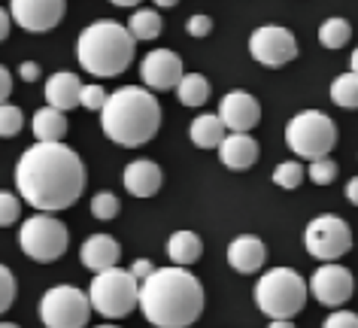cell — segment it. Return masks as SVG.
Listing matches in <instances>:
<instances>
[{
    "label": "cell",
    "instance_id": "cell-5",
    "mask_svg": "<svg viewBox=\"0 0 358 328\" xmlns=\"http://www.w3.org/2000/svg\"><path fill=\"white\" fill-rule=\"evenodd\" d=\"M310 283L292 268H273L267 271L255 286V304L271 319H292L307 304Z\"/></svg>",
    "mask_w": 358,
    "mask_h": 328
},
{
    "label": "cell",
    "instance_id": "cell-25",
    "mask_svg": "<svg viewBox=\"0 0 358 328\" xmlns=\"http://www.w3.org/2000/svg\"><path fill=\"white\" fill-rule=\"evenodd\" d=\"M331 101L343 110H358V73L349 70V73H340L334 83H331Z\"/></svg>",
    "mask_w": 358,
    "mask_h": 328
},
{
    "label": "cell",
    "instance_id": "cell-19",
    "mask_svg": "<svg viewBox=\"0 0 358 328\" xmlns=\"http://www.w3.org/2000/svg\"><path fill=\"white\" fill-rule=\"evenodd\" d=\"M119 255H122V246L115 243L113 237H106V234H92V237H88V241L83 243V250H79V262H83L88 271L101 273V271L115 268Z\"/></svg>",
    "mask_w": 358,
    "mask_h": 328
},
{
    "label": "cell",
    "instance_id": "cell-43",
    "mask_svg": "<svg viewBox=\"0 0 358 328\" xmlns=\"http://www.w3.org/2000/svg\"><path fill=\"white\" fill-rule=\"evenodd\" d=\"M110 3H115V6H137V3H143V0H110Z\"/></svg>",
    "mask_w": 358,
    "mask_h": 328
},
{
    "label": "cell",
    "instance_id": "cell-9",
    "mask_svg": "<svg viewBox=\"0 0 358 328\" xmlns=\"http://www.w3.org/2000/svg\"><path fill=\"white\" fill-rule=\"evenodd\" d=\"M92 310V298L76 286H52L40 301V319L46 328H85Z\"/></svg>",
    "mask_w": 358,
    "mask_h": 328
},
{
    "label": "cell",
    "instance_id": "cell-33",
    "mask_svg": "<svg viewBox=\"0 0 358 328\" xmlns=\"http://www.w3.org/2000/svg\"><path fill=\"white\" fill-rule=\"evenodd\" d=\"M13 301H15V277L6 264H0V313H6L13 307Z\"/></svg>",
    "mask_w": 358,
    "mask_h": 328
},
{
    "label": "cell",
    "instance_id": "cell-1",
    "mask_svg": "<svg viewBox=\"0 0 358 328\" xmlns=\"http://www.w3.org/2000/svg\"><path fill=\"white\" fill-rule=\"evenodd\" d=\"M85 164L73 149L58 143H34L15 164V189L34 210H67L85 192Z\"/></svg>",
    "mask_w": 358,
    "mask_h": 328
},
{
    "label": "cell",
    "instance_id": "cell-6",
    "mask_svg": "<svg viewBox=\"0 0 358 328\" xmlns=\"http://www.w3.org/2000/svg\"><path fill=\"white\" fill-rule=\"evenodd\" d=\"M92 307L106 319H122L134 307H140V280L131 271L110 268L94 273L92 289H88Z\"/></svg>",
    "mask_w": 358,
    "mask_h": 328
},
{
    "label": "cell",
    "instance_id": "cell-31",
    "mask_svg": "<svg viewBox=\"0 0 358 328\" xmlns=\"http://www.w3.org/2000/svg\"><path fill=\"white\" fill-rule=\"evenodd\" d=\"M307 176L316 185H328V183H334L337 180V162L334 158H316V162H310V171H307Z\"/></svg>",
    "mask_w": 358,
    "mask_h": 328
},
{
    "label": "cell",
    "instance_id": "cell-22",
    "mask_svg": "<svg viewBox=\"0 0 358 328\" xmlns=\"http://www.w3.org/2000/svg\"><path fill=\"white\" fill-rule=\"evenodd\" d=\"M31 128H34V137L43 140V143H58L67 134V116L58 106H43V110L34 113Z\"/></svg>",
    "mask_w": 358,
    "mask_h": 328
},
{
    "label": "cell",
    "instance_id": "cell-13",
    "mask_svg": "<svg viewBox=\"0 0 358 328\" xmlns=\"http://www.w3.org/2000/svg\"><path fill=\"white\" fill-rule=\"evenodd\" d=\"M352 289H355L352 273H349L343 264H334V262L322 264V268L313 273V280H310L313 298H316L319 304H325V307L346 304V301L352 298Z\"/></svg>",
    "mask_w": 358,
    "mask_h": 328
},
{
    "label": "cell",
    "instance_id": "cell-27",
    "mask_svg": "<svg viewBox=\"0 0 358 328\" xmlns=\"http://www.w3.org/2000/svg\"><path fill=\"white\" fill-rule=\"evenodd\" d=\"M131 34L137 40H155L161 34V15L155 10H137L131 15Z\"/></svg>",
    "mask_w": 358,
    "mask_h": 328
},
{
    "label": "cell",
    "instance_id": "cell-32",
    "mask_svg": "<svg viewBox=\"0 0 358 328\" xmlns=\"http://www.w3.org/2000/svg\"><path fill=\"white\" fill-rule=\"evenodd\" d=\"M19 216H22V201L10 192H0V228L19 222Z\"/></svg>",
    "mask_w": 358,
    "mask_h": 328
},
{
    "label": "cell",
    "instance_id": "cell-44",
    "mask_svg": "<svg viewBox=\"0 0 358 328\" xmlns=\"http://www.w3.org/2000/svg\"><path fill=\"white\" fill-rule=\"evenodd\" d=\"M179 0H155V6H161V10H170V6H176Z\"/></svg>",
    "mask_w": 358,
    "mask_h": 328
},
{
    "label": "cell",
    "instance_id": "cell-42",
    "mask_svg": "<svg viewBox=\"0 0 358 328\" xmlns=\"http://www.w3.org/2000/svg\"><path fill=\"white\" fill-rule=\"evenodd\" d=\"M271 328H294L292 319H271Z\"/></svg>",
    "mask_w": 358,
    "mask_h": 328
},
{
    "label": "cell",
    "instance_id": "cell-3",
    "mask_svg": "<svg viewBox=\"0 0 358 328\" xmlns=\"http://www.w3.org/2000/svg\"><path fill=\"white\" fill-rule=\"evenodd\" d=\"M103 134L119 146H143L158 134L161 128V104L149 88L124 85L110 94V101L101 110Z\"/></svg>",
    "mask_w": 358,
    "mask_h": 328
},
{
    "label": "cell",
    "instance_id": "cell-40",
    "mask_svg": "<svg viewBox=\"0 0 358 328\" xmlns=\"http://www.w3.org/2000/svg\"><path fill=\"white\" fill-rule=\"evenodd\" d=\"M10 22H13V15L3 10V6H0V43L6 40V34H10Z\"/></svg>",
    "mask_w": 358,
    "mask_h": 328
},
{
    "label": "cell",
    "instance_id": "cell-20",
    "mask_svg": "<svg viewBox=\"0 0 358 328\" xmlns=\"http://www.w3.org/2000/svg\"><path fill=\"white\" fill-rule=\"evenodd\" d=\"M46 101L49 106H58V110H73V106L83 104V83H79L76 73H52L46 83Z\"/></svg>",
    "mask_w": 358,
    "mask_h": 328
},
{
    "label": "cell",
    "instance_id": "cell-18",
    "mask_svg": "<svg viewBox=\"0 0 358 328\" xmlns=\"http://www.w3.org/2000/svg\"><path fill=\"white\" fill-rule=\"evenodd\" d=\"M122 180L128 194H134V198H152L161 189V167L155 162H149V158H140V162H131L124 167Z\"/></svg>",
    "mask_w": 358,
    "mask_h": 328
},
{
    "label": "cell",
    "instance_id": "cell-23",
    "mask_svg": "<svg viewBox=\"0 0 358 328\" xmlns=\"http://www.w3.org/2000/svg\"><path fill=\"white\" fill-rule=\"evenodd\" d=\"M201 252H203V243H201V237L194 234V231H176V234H170L167 255H170V262H173V264H179V268L198 262Z\"/></svg>",
    "mask_w": 358,
    "mask_h": 328
},
{
    "label": "cell",
    "instance_id": "cell-39",
    "mask_svg": "<svg viewBox=\"0 0 358 328\" xmlns=\"http://www.w3.org/2000/svg\"><path fill=\"white\" fill-rule=\"evenodd\" d=\"M19 76L24 79V83H37L40 79V64L37 61H24V64L19 67Z\"/></svg>",
    "mask_w": 358,
    "mask_h": 328
},
{
    "label": "cell",
    "instance_id": "cell-29",
    "mask_svg": "<svg viewBox=\"0 0 358 328\" xmlns=\"http://www.w3.org/2000/svg\"><path fill=\"white\" fill-rule=\"evenodd\" d=\"M24 125V113L13 104H0V137H15Z\"/></svg>",
    "mask_w": 358,
    "mask_h": 328
},
{
    "label": "cell",
    "instance_id": "cell-7",
    "mask_svg": "<svg viewBox=\"0 0 358 328\" xmlns=\"http://www.w3.org/2000/svg\"><path fill=\"white\" fill-rule=\"evenodd\" d=\"M285 143L298 158L316 162V158H325L337 146V125L325 113L303 110L285 125Z\"/></svg>",
    "mask_w": 358,
    "mask_h": 328
},
{
    "label": "cell",
    "instance_id": "cell-34",
    "mask_svg": "<svg viewBox=\"0 0 358 328\" xmlns=\"http://www.w3.org/2000/svg\"><path fill=\"white\" fill-rule=\"evenodd\" d=\"M106 101H110V94H106L101 85H83V106H85V110L101 113L106 106Z\"/></svg>",
    "mask_w": 358,
    "mask_h": 328
},
{
    "label": "cell",
    "instance_id": "cell-11",
    "mask_svg": "<svg viewBox=\"0 0 358 328\" xmlns=\"http://www.w3.org/2000/svg\"><path fill=\"white\" fill-rule=\"evenodd\" d=\"M249 52L258 64L264 67H282L289 61L298 58V40L289 28H280V24H264V28L252 31L249 37Z\"/></svg>",
    "mask_w": 358,
    "mask_h": 328
},
{
    "label": "cell",
    "instance_id": "cell-30",
    "mask_svg": "<svg viewBox=\"0 0 358 328\" xmlns=\"http://www.w3.org/2000/svg\"><path fill=\"white\" fill-rule=\"evenodd\" d=\"M119 198L110 192H101V194H94L92 198V213H94V219H101V222H110V219L119 216Z\"/></svg>",
    "mask_w": 358,
    "mask_h": 328
},
{
    "label": "cell",
    "instance_id": "cell-8",
    "mask_svg": "<svg viewBox=\"0 0 358 328\" xmlns=\"http://www.w3.org/2000/svg\"><path fill=\"white\" fill-rule=\"evenodd\" d=\"M19 243L22 252L34 262H58L70 246V234L61 219L49 216V213H37V216L22 222Z\"/></svg>",
    "mask_w": 358,
    "mask_h": 328
},
{
    "label": "cell",
    "instance_id": "cell-36",
    "mask_svg": "<svg viewBox=\"0 0 358 328\" xmlns=\"http://www.w3.org/2000/svg\"><path fill=\"white\" fill-rule=\"evenodd\" d=\"M185 31H189L192 37H207L213 31V19L210 15H192V19L185 22Z\"/></svg>",
    "mask_w": 358,
    "mask_h": 328
},
{
    "label": "cell",
    "instance_id": "cell-47",
    "mask_svg": "<svg viewBox=\"0 0 358 328\" xmlns=\"http://www.w3.org/2000/svg\"><path fill=\"white\" fill-rule=\"evenodd\" d=\"M97 328H119V325H97Z\"/></svg>",
    "mask_w": 358,
    "mask_h": 328
},
{
    "label": "cell",
    "instance_id": "cell-24",
    "mask_svg": "<svg viewBox=\"0 0 358 328\" xmlns=\"http://www.w3.org/2000/svg\"><path fill=\"white\" fill-rule=\"evenodd\" d=\"M176 97L182 106H203L210 97V83L201 73H185L182 83L176 85Z\"/></svg>",
    "mask_w": 358,
    "mask_h": 328
},
{
    "label": "cell",
    "instance_id": "cell-4",
    "mask_svg": "<svg viewBox=\"0 0 358 328\" xmlns=\"http://www.w3.org/2000/svg\"><path fill=\"white\" fill-rule=\"evenodd\" d=\"M134 49H137V37L119 22H94L76 40L79 64L101 79L124 73L134 61Z\"/></svg>",
    "mask_w": 358,
    "mask_h": 328
},
{
    "label": "cell",
    "instance_id": "cell-2",
    "mask_svg": "<svg viewBox=\"0 0 358 328\" xmlns=\"http://www.w3.org/2000/svg\"><path fill=\"white\" fill-rule=\"evenodd\" d=\"M140 310L155 328H189L203 313V286L179 264L155 268L140 283Z\"/></svg>",
    "mask_w": 358,
    "mask_h": 328
},
{
    "label": "cell",
    "instance_id": "cell-17",
    "mask_svg": "<svg viewBox=\"0 0 358 328\" xmlns=\"http://www.w3.org/2000/svg\"><path fill=\"white\" fill-rule=\"evenodd\" d=\"M219 158L228 171H249V167L258 162V143L249 134L231 131L219 146Z\"/></svg>",
    "mask_w": 358,
    "mask_h": 328
},
{
    "label": "cell",
    "instance_id": "cell-10",
    "mask_svg": "<svg viewBox=\"0 0 358 328\" xmlns=\"http://www.w3.org/2000/svg\"><path fill=\"white\" fill-rule=\"evenodd\" d=\"M303 246H307L313 259L337 262L340 255L352 250V231H349V225L340 216H319L303 231Z\"/></svg>",
    "mask_w": 358,
    "mask_h": 328
},
{
    "label": "cell",
    "instance_id": "cell-15",
    "mask_svg": "<svg viewBox=\"0 0 358 328\" xmlns=\"http://www.w3.org/2000/svg\"><path fill=\"white\" fill-rule=\"evenodd\" d=\"M219 116L225 122L228 131L249 134V131L262 122V104H258L249 92H228L219 101Z\"/></svg>",
    "mask_w": 358,
    "mask_h": 328
},
{
    "label": "cell",
    "instance_id": "cell-37",
    "mask_svg": "<svg viewBox=\"0 0 358 328\" xmlns=\"http://www.w3.org/2000/svg\"><path fill=\"white\" fill-rule=\"evenodd\" d=\"M131 273H134V277H137V280L143 283L146 277H152V273H155V264H152L149 259H137V262L131 264Z\"/></svg>",
    "mask_w": 358,
    "mask_h": 328
},
{
    "label": "cell",
    "instance_id": "cell-16",
    "mask_svg": "<svg viewBox=\"0 0 358 328\" xmlns=\"http://www.w3.org/2000/svg\"><path fill=\"white\" fill-rule=\"evenodd\" d=\"M267 262V246L252 234H240L228 246V264L237 273H255Z\"/></svg>",
    "mask_w": 358,
    "mask_h": 328
},
{
    "label": "cell",
    "instance_id": "cell-21",
    "mask_svg": "<svg viewBox=\"0 0 358 328\" xmlns=\"http://www.w3.org/2000/svg\"><path fill=\"white\" fill-rule=\"evenodd\" d=\"M225 122H222L219 113H203V116H198L192 122V128H189V137H192V143L198 146V149H219L222 146V140H225Z\"/></svg>",
    "mask_w": 358,
    "mask_h": 328
},
{
    "label": "cell",
    "instance_id": "cell-35",
    "mask_svg": "<svg viewBox=\"0 0 358 328\" xmlns=\"http://www.w3.org/2000/svg\"><path fill=\"white\" fill-rule=\"evenodd\" d=\"M322 328H358V313H352V310H334Z\"/></svg>",
    "mask_w": 358,
    "mask_h": 328
},
{
    "label": "cell",
    "instance_id": "cell-26",
    "mask_svg": "<svg viewBox=\"0 0 358 328\" xmlns=\"http://www.w3.org/2000/svg\"><path fill=\"white\" fill-rule=\"evenodd\" d=\"M349 37H352V24L346 19H340V15L322 22V28H319V43L325 49H343L349 43Z\"/></svg>",
    "mask_w": 358,
    "mask_h": 328
},
{
    "label": "cell",
    "instance_id": "cell-46",
    "mask_svg": "<svg viewBox=\"0 0 358 328\" xmlns=\"http://www.w3.org/2000/svg\"><path fill=\"white\" fill-rule=\"evenodd\" d=\"M0 328H19V325H13V322H0Z\"/></svg>",
    "mask_w": 358,
    "mask_h": 328
},
{
    "label": "cell",
    "instance_id": "cell-12",
    "mask_svg": "<svg viewBox=\"0 0 358 328\" xmlns=\"http://www.w3.org/2000/svg\"><path fill=\"white\" fill-rule=\"evenodd\" d=\"M64 13H67V0H10L13 22L31 34H46L58 28Z\"/></svg>",
    "mask_w": 358,
    "mask_h": 328
},
{
    "label": "cell",
    "instance_id": "cell-14",
    "mask_svg": "<svg viewBox=\"0 0 358 328\" xmlns=\"http://www.w3.org/2000/svg\"><path fill=\"white\" fill-rule=\"evenodd\" d=\"M140 76L152 92H170L182 83V58L170 49H152L140 64Z\"/></svg>",
    "mask_w": 358,
    "mask_h": 328
},
{
    "label": "cell",
    "instance_id": "cell-45",
    "mask_svg": "<svg viewBox=\"0 0 358 328\" xmlns=\"http://www.w3.org/2000/svg\"><path fill=\"white\" fill-rule=\"evenodd\" d=\"M349 67H352V70H355V73H358V49L352 52V58H349Z\"/></svg>",
    "mask_w": 358,
    "mask_h": 328
},
{
    "label": "cell",
    "instance_id": "cell-28",
    "mask_svg": "<svg viewBox=\"0 0 358 328\" xmlns=\"http://www.w3.org/2000/svg\"><path fill=\"white\" fill-rule=\"evenodd\" d=\"M303 176H307V171H303L301 162H282L280 167L273 171V183L280 185V189H298V185L303 183Z\"/></svg>",
    "mask_w": 358,
    "mask_h": 328
},
{
    "label": "cell",
    "instance_id": "cell-41",
    "mask_svg": "<svg viewBox=\"0 0 358 328\" xmlns=\"http://www.w3.org/2000/svg\"><path fill=\"white\" fill-rule=\"evenodd\" d=\"M346 198H349V204L358 207V176H352V180L346 183Z\"/></svg>",
    "mask_w": 358,
    "mask_h": 328
},
{
    "label": "cell",
    "instance_id": "cell-38",
    "mask_svg": "<svg viewBox=\"0 0 358 328\" xmlns=\"http://www.w3.org/2000/svg\"><path fill=\"white\" fill-rule=\"evenodd\" d=\"M10 92H13V76H10V70L0 64V104L10 101Z\"/></svg>",
    "mask_w": 358,
    "mask_h": 328
}]
</instances>
